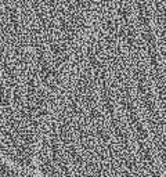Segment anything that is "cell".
Wrapping results in <instances>:
<instances>
[{"mask_svg": "<svg viewBox=\"0 0 166 177\" xmlns=\"http://www.w3.org/2000/svg\"><path fill=\"white\" fill-rule=\"evenodd\" d=\"M0 173H2L3 176H6V177H25V176L20 175V173H15L14 170L8 169V167L6 166L4 163H2V162H0Z\"/></svg>", "mask_w": 166, "mask_h": 177, "instance_id": "6da1fadb", "label": "cell"}]
</instances>
